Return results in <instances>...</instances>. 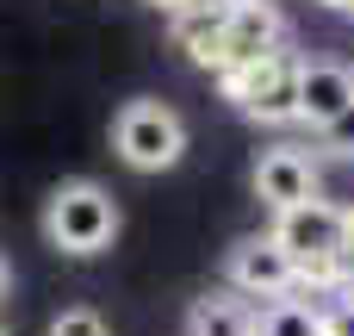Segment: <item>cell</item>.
<instances>
[{
    "instance_id": "cell-9",
    "label": "cell",
    "mask_w": 354,
    "mask_h": 336,
    "mask_svg": "<svg viewBox=\"0 0 354 336\" xmlns=\"http://www.w3.org/2000/svg\"><path fill=\"white\" fill-rule=\"evenodd\" d=\"M174 25V44L187 50V62L193 69H212V75H224V37H218V25H224V6L218 0H199V6H187V12H168Z\"/></svg>"
},
{
    "instance_id": "cell-14",
    "label": "cell",
    "mask_w": 354,
    "mask_h": 336,
    "mask_svg": "<svg viewBox=\"0 0 354 336\" xmlns=\"http://www.w3.org/2000/svg\"><path fill=\"white\" fill-rule=\"evenodd\" d=\"M324 336H354V299L348 293L336 306H324Z\"/></svg>"
},
{
    "instance_id": "cell-17",
    "label": "cell",
    "mask_w": 354,
    "mask_h": 336,
    "mask_svg": "<svg viewBox=\"0 0 354 336\" xmlns=\"http://www.w3.org/2000/svg\"><path fill=\"white\" fill-rule=\"evenodd\" d=\"M6 287H12V268H6V256H0V299H6Z\"/></svg>"
},
{
    "instance_id": "cell-4",
    "label": "cell",
    "mask_w": 354,
    "mask_h": 336,
    "mask_svg": "<svg viewBox=\"0 0 354 336\" xmlns=\"http://www.w3.org/2000/svg\"><path fill=\"white\" fill-rule=\"evenodd\" d=\"M112 150L137 175H162L187 156V118L162 100H124L112 112Z\"/></svg>"
},
{
    "instance_id": "cell-11",
    "label": "cell",
    "mask_w": 354,
    "mask_h": 336,
    "mask_svg": "<svg viewBox=\"0 0 354 336\" xmlns=\"http://www.w3.org/2000/svg\"><path fill=\"white\" fill-rule=\"evenodd\" d=\"M255 336H324V306H311V299H268L255 312Z\"/></svg>"
},
{
    "instance_id": "cell-10",
    "label": "cell",
    "mask_w": 354,
    "mask_h": 336,
    "mask_svg": "<svg viewBox=\"0 0 354 336\" xmlns=\"http://www.w3.org/2000/svg\"><path fill=\"white\" fill-rule=\"evenodd\" d=\"M187 336H255V306L243 293H205L187 306Z\"/></svg>"
},
{
    "instance_id": "cell-18",
    "label": "cell",
    "mask_w": 354,
    "mask_h": 336,
    "mask_svg": "<svg viewBox=\"0 0 354 336\" xmlns=\"http://www.w3.org/2000/svg\"><path fill=\"white\" fill-rule=\"evenodd\" d=\"M342 12H348V19H354V0H342Z\"/></svg>"
},
{
    "instance_id": "cell-16",
    "label": "cell",
    "mask_w": 354,
    "mask_h": 336,
    "mask_svg": "<svg viewBox=\"0 0 354 336\" xmlns=\"http://www.w3.org/2000/svg\"><path fill=\"white\" fill-rule=\"evenodd\" d=\"M149 6H162V12H187V6H199V0H149Z\"/></svg>"
},
{
    "instance_id": "cell-15",
    "label": "cell",
    "mask_w": 354,
    "mask_h": 336,
    "mask_svg": "<svg viewBox=\"0 0 354 336\" xmlns=\"http://www.w3.org/2000/svg\"><path fill=\"white\" fill-rule=\"evenodd\" d=\"M336 293L354 299V212H348V237H342V256H336Z\"/></svg>"
},
{
    "instance_id": "cell-8",
    "label": "cell",
    "mask_w": 354,
    "mask_h": 336,
    "mask_svg": "<svg viewBox=\"0 0 354 336\" xmlns=\"http://www.w3.org/2000/svg\"><path fill=\"white\" fill-rule=\"evenodd\" d=\"M348 106H354V69L348 62H330V56L305 62V56H299V125L324 131V125L342 118Z\"/></svg>"
},
{
    "instance_id": "cell-5",
    "label": "cell",
    "mask_w": 354,
    "mask_h": 336,
    "mask_svg": "<svg viewBox=\"0 0 354 336\" xmlns=\"http://www.w3.org/2000/svg\"><path fill=\"white\" fill-rule=\"evenodd\" d=\"M224 281H230V293H243V299H286V293L299 287L286 249H280L268 231L230 243V256H224Z\"/></svg>"
},
{
    "instance_id": "cell-3",
    "label": "cell",
    "mask_w": 354,
    "mask_h": 336,
    "mask_svg": "<svg viewBox=\"0 0 354 336\" xmlns=\"http://www.w3.org/2000/svg\"><path fill=\"white\" fill-rule=\"evenodd\" d=\"M218 87H224V100H230L243 118H255V125H292V118H299V56H292L286 44L268 50V56H255V62L224 69Z\"/></svg>"
},
{
    "instance_id": "cell-13",
    "label": "cell",
    "mask_w": 354,
    "mask_h": 336,
    "mask_svg": "<svg viewBox=\"0 0 354 336\" xmlns=\"http://www.w3.org/2000/svg\"><path fill=\"white\" fill-rule=\"evenodd\" d=\"M324 150H336V156H354V106L342 118H330L324 125Z\"/></svg>"
},
{
    "instance_id": "cell-19",
    "label": "cell",
    "mask_w": 354,
    "mask_h": 336,
    "mask_svg": "<svg viewBox=\"0 0 354 336\" xmlns=\"http://www.w3.org/2000/svg\"><path fill=\"white\" fill-rule=\"evenodd\" d=\"M324 6H336V12H342V0H324Z\"/></svg>"
},
{
    "instance_id": "cell-12",
    "label": "cell",
    "mask_w": 354,
    "mask_h": 336,
    "mask_svg": "<svg viewBox=\"0 0 354 336\" xmlns=\"http://www.w3.org/2000/svg\"><path fill=\"white\" fill-rule=\"evenodd\" d=\"M50 336H106V318H100L93 306H75V312H62V318L50 324Z\"/></svg>"
},
{
    "instance_id": "cell-1",
    "label": "cell",
    "mask_w": 354,
    "mask_h": 336,
    "mask_svg": "<svg viewBox=\"0 0 354 336\" xmlns=\"http://www.w3.org/2000/svg\"><path fill=\"white\" fill-rule=\"evenodd\" d=\"M348 212L354 206H330V200H305L292 212H274V243L286 249L299 287H336V256L348 237Z\"/></svg>"
},
{
    "instance_id": "cell-2",
    "label": "cell",
    "mask_w": 354,
    "mask_h": 336,
    "mask_svg": "<svg viewBox=\"0 0 354 336\" xmlns=\"http://www.w3.org/2000/svg\"><path fill=\"white\" fill-rule=\"evenodd\" d=\"M44 237L62 256H100L118 237V200L100 181H56L44 200Z\"/></svg>"
},
{
    "instance_id": "cell-7",
    "label": "cell",
    "mask_w": 354,
    "mask_h": 336,
    "mask_svg": "<svg viewBox=\"0 0 354 336\" xmlns=\"http://www.w3.org/2000/svg\"><path fill=\"white\" fill-rule=\"evenodd\" d=\"M249 181H255V200H261L268 212H292V206L317 200V162H311L299 143H274V150H261Z\"/></svg>"
},
{
    "instance_id": "cell-6",
    "label": "cell",
    "mask_w": 354,
    "mask_h": 336,
    "mask_svg": "<svg viewBox=\"0 0 354 336\" xmlns=\"http://www.w3.org/2000/svg\"><path fill=\"white\" fill-rule=\"evenodd\" d=\"M218 6H224V25H218V37H224V69L255 62V56H268V50L286 44V12H280L274 0H218Z\"/></svg>"
}]
</instances>
